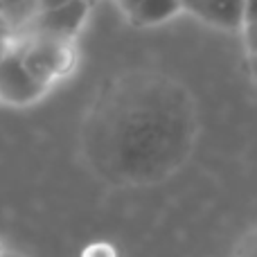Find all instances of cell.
I'll return each mask as SVG.
<instances>
[{
    "label": "cell",
    "mask_w": 257,
    "mask_h": 257,
    "mask_svg": "<svg viewBox=\"0 0 257 257\" xmlns=\"http://www.w3.org/2000/svg\"><path fill=\"white\" fill-rule=\"evenodd\" d=\"M250 70H253V77L257 79V52H250Z\"/></svg>",
    "instance_id": "cell-14"
},
{
    "label": "cell",
    "mask_w": 257,
    "mask_h": 257,
    "mask_svg": "<svg viewBox=\"0 0 257 257\" xmlns=\"http://www.w3.org/2000/svg\"><path fill=\"white\" fill-rule=\"evenodd\" d=\"M0 257H25V255L16 253V250H0Z\"/></svg>",
    "instance_id": "cell-15"
},
{
    "label": "cell",
    "mask_w": 257,
    "mask_h": 257,
    "mask_svg": "<svg viewBox=\"0 0 257 257\" xmlns=\"http://www.w3.org/2000/svg\"><path fill=\"white\" fill-rule=\"evenodd\" d=\"M68 3V0H36V12H43V9H52L59 7V5Z\"/></svg>",
    "instance_id": "cell-10"
},
{
    "label": "cell",
    "mask_w": 257,
    "mask_h": 257,
    "mask_svg": "<svg viewBox=\"0 0 257 257\" xmlns=\"http://www.w3.org/2000/svg\"><path fill=\"white\" fill-rule=\"evenodd\" d=\"M257 21V0H246V9H244V23Z\"/></svg>",
    "instance_id": "cell-9"
},
{
    "label": "cell",
    "mask_w": 257,
    "mask_h": 257,
    "mask_svg": "<svg viewBox=\"0 0 257 257\" xmlns=\"http://www.w3.org/2000/svg\"><path fill=\"white\" fill-rule=\"evenodd\" d=\"M239 257H257V237H253L248 244H244V248H241V255Z\"/></svg>",
    "instance_id": "cell-11"
},
{
    "label": "cell",
    "mask_w": 257,
    "mask_h": 257,
    "mask_svg": "<svg viewBox=\"0 0 257 257\" xmlns=\"http://www.w3.org/2000/svg\"><path fill=\"white\" fill-rule=\"evenodd\" d=\"M36 14V0H0V16L9 32H16Z\"/></svg>",
    "instance_id": "cell-6"
},
{
    "label": "cell",
    "mask_w": 257,
    "mask_h": 257,
    "mask_svg": "<svg viewBox=\"0 0 257 257\" xmlns=\"http://www.w3.org/2000/svg\"><path fill=\"white\" fill-rule=\"evenodd\" d=\"M244 9L246 0H203L194 9V14H199L203 21L212 23V25L235 30V27L244 25Z\"/></svg>",
    "instance_id": "cell-4"
},
{
    "label": "cell",
    "mask_w": 257,
    "mask_h": 257,
    "mask_svg": "<svg viewBox=\"0 0 257 257\" xmlns=\"http://www.w3.org/2000/svg\"><path fill=\"white\" fill-rule=\"evenodd\" d=\"M246 27V45H248L250 52H257V21L244 23Z\"/></svg>",
    "instance_id": "cell-7"
},
{
    "label": "cell",
    "mask_w": 257,
    "mask_h": 257,
    "mask_svg": "<svg viewBox=\"0 0 257 257\" xmlns=\"http://www.w3.org/2000/svg\"><path fill=\"white\" fill-rule=\"evenodd\" d=\"M0 25H5V23H3V16H0Z\"/></svg>",
    "instance_id": "cell-16"
},
{
    "label": "cell",
    "mask_w": 257,
    "mask_h": 257,
    "mask_svg": "<svg viewBox=\"0 0 257 257\" xmlns=\"http://www.w3.org/2000/svg\"><path fill=\"white\" fill-rule=\"evenodd\" d=\"M86 3H95V0H86Z\"/></svg>",
    "instance_id": "cell-17"
},
{
    "label": "cell",
    "mask_w": 257,
    "mask_h": 257,
    "mask_svg": "<svg viewBox=\"0 0 257 257\" xmlns=\"http://www.w3.org/2000/svg\"><path fill=\"white\" fill-rule=\"evenodd\" d=\"M86 0H68L52 9L36 12L25 25H21L12 36H50V39L72 41L79 27L84 25L86 14H88Z\"/></svg>",
    "instance_id": "cell-3"
},
{
    "label": "cell",
    "mask_w": 257,
    "mask_h": 257,
    "mask_svg": "<svg viewBox=\"0 0 257 257\" xmlns=\"http://www.w3.org/2000/svg\"><path fill=\"white\" fill-rule=\"evenodd\" d=\"M140 3V0H120V5H122V9H124L126 14H131L133 9H136V5Z\"/></svg>",
    "instance_id": "cell-12"
},
{
    "label": "cell",
    "mask_w": 257,
    "mask_h": 257,
    "mask_svg": "<svg viewBox=\"0 0 257 257\" xmlns=\"http://www.w3.org/2000/svg\"><path fill=\"white\" fill-rule=\"evenodd\" d=\"M9 43H12V32H9L5 25H0V59H3V54L7 52Z\"/></svg>",
    "instance_id": "cell-8"
},
{
    "label": "cell",
    "mask_w": 257,
    "mask_h": 257,
    "mask_svg": "<svg viewBox=\"0 0 257 257\" xmlns=\"http://www.w3.org/2000/svg\"><path fill=\"white\" fill-rule=\"evenodd\" d=\"M178 9H183L181 0H140L128 16L140 25H154L174 16Z\"/></svg>",
    "instance_id": "cell-5"
},
{
    "label": "cell",
    "mask_w": 257,
    "mask_h": 257,
    "mask_svg": "<svg viewBox=\"0 0 257 257\" xmlns=\"http://www.w3.org/2000/svg\"><path fill=\"white\" fill-rule=\"evenodd\" d=\"M12 41L21 52L27 70L48 86L70 75L75 68V50L70 41L50 36H12Z\"/></svg>",
    "instance_id": "cell-1"
},
{
    "label": "cell",
    "mask_w": 257,
    "mask_h": 257,
    "mask_svg": "<svg viewBox=\"0 0 257 257\" xmlns=\"http://www.w3.org/2000/svg\"><path fill=\"white\" fill-rule=\"evenodd\" d=\"M48 90V84L36 79L27 70V66L21 59V52L12 41L7 52L0 59V102L9 104V106H27V104L39 102Z\"/></svg>",
    "instance_id": "cell-2"
},
{
    "label": "cell",
    "mask_w": 257,
    "mask_h": 257,
    "mask_svg": "<svg viewBox=\"0 0 257 257\" xmlns=\"http://www.w3.org/2000/svg\"><path fill=\"white\" fill-rule=\"evenodd\" d=\"M203 3V0H181V5H183V9H190V12H194L199 5Z\"/></svg>",
    "instance_id": "cell-13"
}]
</instances>
